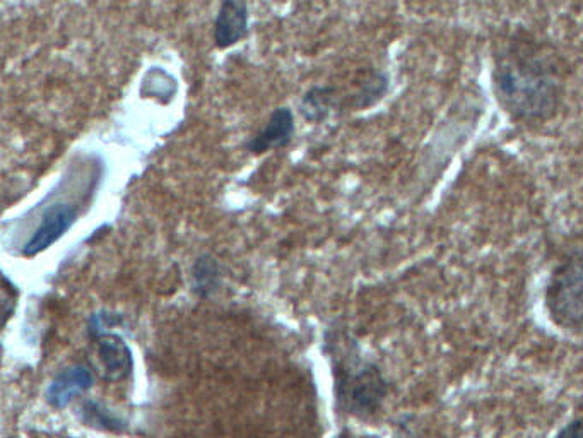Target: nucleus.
<instances>
[{
  "label": "nucleus",
  "mask_w": 583,
  "mask_h": 438,
  "mask_svg": "<svg viewBox=\"0 0 583 438\" xmlns=\"http://www.w3.org/2000/svg\"><path fill=\"white\" fill-rule=\"evenodd\" d=\"M295 134V117L289 108H277L271 115V119L259 136L254 137L250 143V151L255 154L265 153L269 149L283 148L291 143Z\"/></svg>",
  "instance_id": "6"
},
{
  "label": "nucleus",
  "mask_w": 583,
  "mask_h": 438,
  "mask_svg": "<svg viewBox=\"0 0 583 438\" xmlns=\"http://www.w3.org/2000/svg\"><path fill=\"white\" fill-rule=\"evenodd\" d=\"M219 285V266L209 255H202L194 266V290L209 296Z\"/></svg>",
  "instance_id": "9"
},
{
  "label": "nucleus",
  "mask_w": 583,
  "mask_h": 438,
  "mask_svg": "<svg viewBox=\"0 0 583 438\" xmlns=\"http://www.w3.org/2000/svg\"><path fill=\"white\" fill-rule=\"evenodd\" d=\"M556 438H583V421H572L556 435Z\"/></svg>",
  "instance_id": "11"
},
{
  "label": "nucleus",
  "mask_w": 583,
  "mask_h": 438,
  "mask_svg": "<svg viewBox=\"0 0 583 438\" xmlns=\"http://www.w3.org/2000/svg\"><path fill=\"white\" fill-rule=\"evenodd\" d=\"M493 88L500 107L513 119L539 122L560 107L563 69L544 45L515 36L495 55Z\"/></svg>",
  "instance_id": "1"
},
{
  "label": "nucleus",
  "mask_w": 583,
  "mask_h": 438,
  "mask_svg": "<svg viewBox=\"0 0 583 438\" xmlns=\"http://www.w3.org/2000/svg\"><path fill=\"white\" fill-rule=\"evenodd\" d=\"M91 385H93V375H91L88 368H67L64 372L59 373L53 380L52 385L48 387V403L55 406V408H64V406L71 403L77 394L88 391Z\"/></svg>",
  "instance_id": "7"
},
{
  "label": "nucleus",
  "mask_w": 583,
  "mask_h": 438,
  "mask_svg": "<svg viewBox=\"0 0 583 438\" xmlns=\"http://www.w3.org/2000/svg\"><path fill=\"white\" fill-rule=\"evenodd\" d=\"M79 216V209L72 204H53L43 214L42 223L38 225L33 237L24 243V257H36L45 250L50 249L53 243L59 242L64 237L65 231L71 230Z\"/></svg>",
  "instance_id": "4"
},
{
  "label": "nucleus",
  "mask_w": 583,
  "mask_h": 438,
  "mask_svg": "<svg viewBox=\"0 0 583 438\" xmlns=\"http://www.w3.org/2000/svg\"><path fill=\"white\" fill-rule=\"evenodd\" d=\"M544 300L554 324L566 329L583 326V250L566 255L554 267Z\"/></svg>",
  "instance_id": "2"
},
{
  "label": "nucleus",
  "mask_w": 583,
  "mask_h": 438,
  "mask_svg": "<svg viewBox=\"0 0 583 438\" xmlns=\"http://www.w3.org/2000/svg\"><path fill=\"white\" fill-rule=\"evenodd\" d=\"M248 7L243 2L228 0L219 7L214 23V42L218 48L233 47L247 35Z\"/></svg>",
  "instance_id": "5"
},
{
  "label": "nucleus",
  "mask_w": 583,
  "mask_h": 438,
  "mask_svg": "<svg viewBox=\"0 0 583 438\" xmlns=\"http://www.w3.org/2000/svg\"><path fill=\"white\" fill-rule=\"evenodd\" d=\"M342 394L348 408L358 415L375 413L387 396V382L375 365H356L353 372L344 373Z\"/></svg>",
  "instance_id": "3"
},
{
  "label": "nucleus",
  "mask_w": 583,
  "mask_h": 438,
  "mask_svg": "<svg viewBox=\"0 0 583 438\" xmlns=\"http://www.w3.org/2000/svg\"><path fill=\"white\" fill-rule=\"evenodd\" d=\"M329 89H312L303 100V112L308 120L324 119L330 107Z\"/></svg>",
  "instance_id": "10"
},
{
  "label": "nucleus",
  "mask_w": 583,
  "mask_h": 438,
  "mask_svg": "<svg viewBox=\"0 0 583 438\" xmlns=\"http://www.w3.org/2000/svg\"><path fill=\"white\" fill-rule=\"evenodd\" d=\"M98 353L105 368L106 379H125L132 372V353L124 339L115 334H105L98 346Z\"/></svg>",
  "instance_id": "8"
}]
</instances>
